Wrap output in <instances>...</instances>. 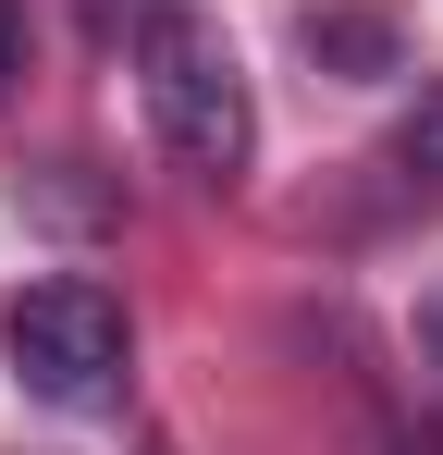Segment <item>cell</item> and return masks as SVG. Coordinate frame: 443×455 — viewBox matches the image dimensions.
Here are the masks:
<instances>
[{
	"label": "cell",
	"mask_w": 443,
	"mask_h": 455,
	"mask_svg": "<svg viewBox=\"0 0 443 455\" xmlns=\"http://www.w3.org/2000/svg\"><path fill=\"white\" fill-rule=\"evenodd\" d=\"M382 455H443V419H407V431H394Z\"/></svg>",
	"instance_id": "8992f818"
},
{
	"label": "cell",
	"mask_w": 443,
	"mask_h": 455,
	"mask_svg": "<svg viewBox=\"0 0 443 455\" xmlns=\"http://www.w3.org/2000/svg\"><path fill=\"white\" fill-rule=\"evenodd\" d=\"M136 99H148L160 148L185 160V172H210V185L246 172L259 99H246V62H234V37H222L210 12H148L136 25Z\"/></svg>",
	"instance_id": "6da1fadb"
},
{
	"label": "cell",
	"mask_w": 443,
	"mask_h": 455,
	"mask_svg": "<svg viewBox=\"0 0 443 455\" xmlns=\"http://www.w3.org/2000/svg\"><path fill=\"white\" fill-rule=\"evenodd\" d=\"M419 357H431V381H443V296L419 307Z\"/></svg>",
	"instance_id": "52a82bcc"
},
{
	"label": "cell",
	"mask_w": 443,
	"mask_h": 455,
	"mask_svg": "<svg viewBox=\"0 0 443 455\" xmlns=\"http://www.w3.org/2000/svg\"><path fill=\"white\" fill-rule=\"evenodd\" d=\"M25 75V0H0V86Z\"/></svg>",
	"instance_id": "5b68a950"
},
{
	"label": "cell",
	"mask_w": 443,
	"mask_h": 455,
	"mask_svg": "<svg viewBox=\"0 0 443 455\" xmlns=\"http://www.w3.org/2000/svg\"><path fill=\"white\" fill-rule=\"evenodd\" d=\"M394 160H407L419 185H443V86H419V99H407V124H394Z\"/></svg>",
	"instance_id": "277c9868"
},
{
	"label": "cell",
	"mask_w": 443,
	"mask_h": 455,
	"mask_svg": "<svg viewBox=\"0 0 443 455\" xmlns=\"http://www.w3.org/2000/svg\"><path fill=\"white\" fill-rule=\"evenodd\" d=\"M0 345H12V381H25L37 406H62V419H111V406H124V370H136L124 296H111V283H86V271L25 283L12 320H0Z\"/></svg>",
	"instance_id": "7a4b0ae2"
},
{
	"label": "cell",
	"mask_w": 443,
	"mask_h": 455,
	"mask_svg": "<svg viewBox=\"0 0 443 455\" xmlns=\"http://www.w3.org/2000/svg\"><path fill=\"white\" fill-rule=\"evenodd\" d=\"M308 62H333V75H394V25H382V12H308Z\"/></svg>",
	"instance_id": "3957f363"
},
{
	"label": "cell",
	"mask_w": 443,
	"mask_h": 455,
	"mask_svg": "<svg viewBox=\"0 0 443 455\" xmlns=\"http://www.w3.org/2000/svg\"><path fill=\"white\" fill-rule=\"evenodd\" d=\"M148 455H173V443H148Z\"/></svg>",
	"instance_id": "ba28073f"
}]
</instances>
